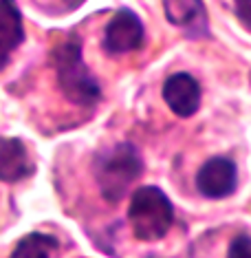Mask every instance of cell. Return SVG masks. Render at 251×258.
Listing matches in <instances>:
<instances>
[{"label":"cell","instance_id":"cell-1","mask_svg":"<svg viewBox=\"0 0 251 258\" xmlns=\"http://www.w3.org/2000/svg\"><path fill=\"white\" fill-rule=\"evenodd\" d=\"M51 67L55 69L57 86L68 102L79 104V106H95L99 102L102 89L84 64L81 42L77 36L62 38L51 49Z\"/></svg>","mask_w":251,"mask_h":258},{"label":"cell","instance_id":"cell-2","mask_svg":"<svg viewBox=\"0 0 251 258\" xmlns=\"http://www.w3.org/2000/svg\"><path fill=\"white\" fill-rule=\"evenodd\" d=\"M97 185L108 203H119L128 187L143 174V161L132 144H115L104 148L93 161Z\"/></svg>","mask_w":251,"mask_h":258},{"label":"cell","instance_id":"cell-3","mask_svg":"<svg viewBox=\"0 0 251 258\" xmlns=\"http://www.w3.org/2000/svg\"><path fill=\"white\" fill-rule=\"evenodd\" d=\"M128 223L132 236L143 243L161 240L174 223V205L156 185H141L128 203Z\"/></svg>","mask_w":251,"mask_h":258},{"label":"cell","instance_id":"cell-4","mask_svg":"<svg viewBox=\"0 0 251 258\" xmlns=\"http://www.w3.org/2000/svg\"><path fill=\"white\" fill-rule=\"evenodd\" d=\"M143 40H145V29L141 18L132 9L124 7L117 11L106 25V29H104L102 46L108 55H121L141 49Z\"/></svg>","mask_w":251,"mask_h":258},{"label":"cell","instance_id":"cell-5","mask_svg":"<svg viewBox=\"0 0 251 258\" xmlns=\"http://www.w3.org/2000/svg\"><path fill=\"white\" fill-rule=\"evenodd\" d=\"M238 187V166L227 157H212L198 168L196 190L205 199H225Z\"/></svg>","mask_w":251,"mask_h":258},{"label":"cell","instance_id":"cell-6","mask_svg":"<svg viewBox=\"0 0 251 258\" xmlns=\"http://www.w3.org/2000/svg\"><path fill=\"white\" fill-rule=\"evenodd\" d=\"M161 93L168 108L181 119H188V117L196 115L198 108H201V97H203L201 84L190 73H172L163 82Z\"/></svg>","mask_w":251,"mask_h":258},{"label":"cell","instance_id":"cell-7","mask_svg":"<svg viewBox=\"0 0 251 258\" xmlns=\"http://www.w3.org/2000/svg\"><path fill=\"white\" fill-rule=\"evenodd\" d=\"M36 172L29 150L22 139L0 137V181L5 183H18L29 179Z\"/></svg>","mask_w":251,"mask_h":258},{"label":"cell","instance_id":"cell-8","mask_svg":"<svg viewBox=\"0 0 251 258\" xmlns=\"http://www.w3.org/2000/svg\"><path fill=\"white\" fill-rule=\"evenodd\" d=\"M25 42V20L16 0H0V71L9 64L11 53Z\"/></svg>","mask_w":251,"mask_h":258},{"label":"cell","instance_id":"cell-9","mask_svg":"<svg viewBox=\"0 0 251 258\" xmlns=\"http://www.w3.org/2000/svg\"><path fill=\"white\" fill-rule=\"evenodd\" d=\"M163 11L170 25L181 29H198V25L205 27V7L203 0H163Z\"/></svg>","mask_w":251,"mask_h":258},{"label":"cell","instance_id":"cell-10","mask_svg":"<svg viewBox=\"0 0 251 258\" xmlns=\"http://www.w3.org/2000/svg\"><path fill=\"white\" fill-rule=\"evenodd\" d=\"M57 249H60V240L55 236L44 232H31L18 240L16 249L11 251V258H46L55 256Z\"/></svg>","mask_w":251,"mask_h":258},{"label":"cell","instance_id":"cell-11","mask_svg":"<svg viewBox=\"0 0 251 258\" xmlns=\"http://www.w3.org/2000/svg\"><path fill=\"white\" fill-rule=\"evenodd\" d=\"M249 249H251V240H249V234H238L236 238L231 240V245H229V254L231 258H247L249 256Z\"/></svg>","mask_w":251,"mask_h":258},{"label":"cell","instance_id":"cell-12","mask_svg":"<svg viewBox=\"0 0 251 258\" xmlns=\"http://www.w3.org/2000/svg\"><path fill=\"white\" fill-rule=\"evenodd\" d=\"M249 5L251 0H236V11H238V18L244 27H249Z\"/></svg>","mask_w":251,"mask_h":258}]
</instances>
